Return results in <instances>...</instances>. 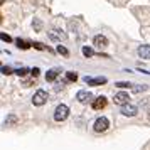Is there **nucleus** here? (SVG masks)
I'll use <instances>...</instances> for the list:
<instances>
[{"label":"nucleus","instance_id":"f257e3e1","mask_svg":"<svg viewBox=\"0 0 150 150\" xmlns=\"http://www.w3.org/2000/svg\"><path fill=\"white\" fill-rule=\"evenodd\" d=\"M69 116V108L66 105H59L54 111V120L56 122H64L66 118Z\"/></svg>","mask_w":150,"mask_h":150},{"label":"nucleus","instance_id":"f03ea898","mask_svg":"<svg viewBox=\"0 0 150 150\" xmlns=\"http://www.w3.org/2000/svg\"><path fill=\"white\" fill-rule=\"evenodd\" d=\"M46 101H47V93L44 89H37L35 95L32 96V105L34 106H42Z\"/></svg>","mask_w":150,"mask_h":150},{"label":"nucleus","instance_id":"7ed1b4c3","mask_svg":"<svg viewBox=\"0 0 150 150\" xmlns=\"http://www.w3.org/2000/svg\"><path fill=\"white\" fill-rule=\"evenodd\" d=\"M110 127V122L106 116H100V118H96L95 125H93V128H95V132H98V133H101V132H106Z\"/></svg>","mask_w":150,"mask_h":150},{"label":"nucleus","instance_id":"20e7f679","mask_svg":"<svg viewBox=\"0 0 150 150\" xmlns=\"http://www.w3.org/2000/svg\"><path fill=\"white\" fill-rule=\"evenodd\" d=\"M113 101H115L116 105H122V106H125V105H128V103H130V96H128V93L120 91V93H115V96H113Z\"/></svg>","mask_w":150,"mask_h":150},{"label":"nucleus","instance_id":"39448f33","mask_svg":"<svg viewBox=\"0 0 150 150\" xmlns=\"http://www.w3.org/2000/svg\"><path fill=\"white\" fill-rule=\"evenodd\" d=\"M83 81L86 83L88 86H101V84H106V78H103V76H100V78H89V76H86Z\"/></svg>","mask_w":150,"mask_h":150},{"label":"nucleus","instance_id":"423d86ee","mask_svg":"<svg viewBox=\"0 0 150 150\" xmlns=\"http://www.w3.org/2000/svg\"><path fill=\"white\" fill-rule=\"evenodd\" d=\"M49 39L61 42V41H66L68 35H66V32H62V30H59V29H52V30L49 32Z\"/></svg>","mask_w":150,"mask_h":150},{"label":"nucleus","instance_id":"0eeeda50","mask_svg":"<svg viewBox=\"0 0 150 150\" xmlns=\"http://www.w3.org/2000/svg\"><path fill=\"white\" fill-rule=\"evenodd\" d=\"M76 100L79 103H88V101H91L93 103V95L89 93V91H78V95H76Z\"/></svg>","mask_w":150,"mask_h":150},{"label":"nucleus","instance_id":"6e6552de","mask_svg":"<svg viewBox=\"0 0 150 150\" xmlns=\"http://www.w3.org/2000/svg\"><path fill=\"white\" fill-rule=\"evenodd\" d=\"M106 105H108V100H106L105 96H98V98H96V100H93V103H91L93 110H103Z\"/></svg>","mask_w":150,"mask_h":150},{"label":"nucleus","instance_id":"1a4fd4ad","mask_svg":"<svg viewBox=\"0 0 150 150\" xmlns=\"http://www.w3.org/2000/svg\"><path fill=\"white\" fill-rule=\"evenodd\" d=\"M93 44H95V47L98 49H105L106 46H108V39L105 37V35H95V39H93Z\"/></svg>","mask_w":150,"mask_h":150},{"label":"nucleus","instance_id":"9d476101","mask_svg":"<svg viewBox=\"0 0 150 150\" xmlns=\"http://www.w3.org/2000/svg\"><path fill=\"white\" fill-rule=\"evenodd\" d=\"M137 106L135 105H132V103H128V105H125V106H122V115L125 116H135L137 115Z\"/></svg>","mask_w":150,"mask_h":150},{"label":"nucleus","instance_id":"9b49d317","mask_svg":"<svg viewBox=\"0 0 150 150\" xmlns=\"http://www.w3.org/2000/svg\"><path fill=\"white\" fill-rule=\"evenodd\" d=\"M59 73H61V69H59V68H52V69H49L47 73H46V81H47V83L56 81V78L59 76Z\"/></svg>","mask_w":150,"mask_h":150},{"label":"nucleus","instance_id":"f8f14e48","mask_svg":"<svg viewBox=\"0 0 150 150\" xmlns=\"http://www.w3.org/2000/svg\"><path fill=\"white\" fill-rule=\"evenodd\" d=\"M137 52H138V56H140L142 59H150V46H147V44L140 46Z\"/></svg>","mask_w":150,"mask_h":150},{"label":"nucleus","instance_id":"ddd939ff","mask_svg":"<svg viewBox=\"0 0 150 150\" xmlns=\"http://www.w3.org/2000/svg\"><path fill=\"white\" fill-rule=\"evenodd\" d=\"M17 122H19V118H17V115H8L7 118H5V122H4V125L5 127H14V125H17Z\"/></svg>","mask_w":150,"mask_h":150},{"label":"nucleus","instance_id":"4468645a","mask_svg":"<svg viewBox=\"0 0 150 150\" xmlns=\"http://www.w3.org/2000/svg\"><path fill=\"white\" fill-rule=\"evenodd\" d=\"M15 44H17V47H19V49H22V51H27V49L30 47V46H32L30 42L24 41V39H17V41H15Z\"/></svg>","mask_w":150,"mask_h":150},{"label":"nucleus","instance_id":"2eb2a0df","mask_svg":"<svg viewBox=\"0 0 150 150\" xmlns=\"http://www.w3.org/2000/svg\"><path fill=\"white\" fill-rule=\"evenodd\" d=\"M147 88H149L147 84H135V86L132 88V91H133V93H142V91H147Z\"/></svg>","mask_w":150,"mask_h":150},{"label":"nucleus","instance_id":"dca6fc26","mask_svg":"<svg viewBox=\"0 0 150 150\" xmlns=\"http://www.w3.org/2000/svg\"><path fill=\"white\" fill-rule=\"evenodd\" d=\"M115 86H118V88H122V89H125V88H133V84H132V83H128V81H116Z\"/></svg>","mask_w":150,"mask_h":150},{"label":"nucleus","instance_id":"f3484780","mask_svg":"<svg viewBox=\"0 0 150 150\" xmlns=\"http://www.w3.org/2000/svg\"><path fill=\"white\" fill-rule=\"evenodd\" d=\"M66 79L71 81V83H74V81H78V74H76L74 71H68V73H66Z\"/></svg>","mask_w":150,"mask_h":150},{"label":"nucleus","instance_id":"a211bd4d","mask_svg":"<svg viewBox=\"0 0 150 150\" xmlns=\"http://www.w3.org/2000/svg\"><path fill=\"white\" fill-rule=\"evenodd\" d=\"M95 54V51L91 47H88V46H83V56L84 57H91V56Z\"/></svg>","mask_w":150,"mask_h":150},{"label":"nucleus","instance_id":"6ab92c4d","mask_svg":"<svg viewBox=\"0 0 150 150\" xmlns=\"http://www.w3.org/2000/svg\"><path fill=\"white\" fill-rule=\"evenodd\" d=\"M29 73H30V69H27V68H19L17 71H15V74L21 76V78H24V76L29 74Z\"/></svg>","mask_w":150,"mask_h":150},{"label":"nucleus","instance_id":"aec40b11","mask_svg":"<svg viewBox=\"0 0 150 150\" xmlns=\"http://www.w3.org/2000/svg\"><path fill=\"white\" fill-rule=\"evenodd\" d=\"M32 27H34L35 32H39V30L42 29V22L39 21V19H34V22H32Z\"/></svg>","mask_w":150,"mask_h":150},{"label":"nucleus","instance_id":"412c9836","mask_svg":"<svg viewBox=\"0 0 150 150\" xmlns=\"http://www.w3.org/2000/svg\"><path fill=\"white\" fill-rule=\"evenodd\" d=\"M56 51H57L59 54H62V56H69V51L64 47V46H57V47H56Z\"/></svg>","mask_w":150,"mask_h":150},{"label":"nucleus","instance_id":"4be33fe9","mask_svg":"<svg viewBox=\"0 0 150 150\" xmlns=\"http://www.w3.org/2000/svg\"><path fill=\"white\" fill-rule=\"evenodd\" d=\"M32 46H34V49H37V51H44V49H47L44 44H42V42H34Z\"/></svg>","mask_w":150,"mask_h":150},{"label":"nucleus","instance_id":"5701e85b","mask_svg":"<svg viewBox=\"0 0 150 150\" xmlns=\"http://www.w3.org/2000/svg\"><path fill=\"white\" fill-rule=\"evenodd\" d=\"M0 37H2V41H4V42H10V41H12V37H10L8 34H5V32H2Z\"/></svg>","mask_w":150,"mask_h":150},{"label":"nucleus","instance_id":"b1692460","mask_svg":"<svg viewBox=\"0 0 150 150\" xmlns=\"http://www.w3.org/2000/svg\"><path fill=\"white\" fill-rule=\"evenodd\" d=\"M2 74H12V68H8V66H2Z\"/></svg>","mask_w":150,"mask_h":150},{"label":"nucleus","instance_id":"393cba45","mask_svg":"<svg viewBox=\"0 0 150 150\" xmlns=\"http://www.w3.org/2000/svg\"><path fill=\"white\" fill-rule=\"evenodd\" d=\"M30 74L34 76V78H37V76L41 74V71H39V68H32V69H30Z\"/></svg>","mask_w":150,"mask_h":150},{"label":"nucleus","instance_id":"a878e982","mask_svg":"<svg viewBox=\"0 0 150 150\" xmlns=\"http://www.w3.org/2000/svg\"><path fill=\"white\" fill-rule=\"evenodd\" d=\"M149 120H150V111H149Z\"/></svg>","mask_w":150,"mask_h":150}]
</instances>
